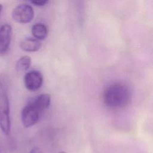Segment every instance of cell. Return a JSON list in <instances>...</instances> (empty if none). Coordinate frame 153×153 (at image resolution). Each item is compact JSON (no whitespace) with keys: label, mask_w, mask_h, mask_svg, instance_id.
Segmentation results:
<instances>
[{"label":"cell","mask_w":153,"mask_h":153,"mask_svg":"<svg viewBox=\"0 0 153 153\" xmlns=\"http://www.w3.org/2000/svg\"><path fill=\"white\" fill-rule=\"evenodd\" d=\"M13 20L22 24L30 22L34 17V11L32 7L28 4H21L17 5L11 14Z\"/></svg>","instance_id":"cell-3"},{"label":"cell","mask_w":153,"mask_h":153,"mask_svg":"<svg viewBox=\"0 0 153 153\" xmlns=\"http://www.w3.org/2000/svg\"><path fill=\"white\" fill-rule=\"evenodd\" d=\"M41 43L40 41L32 37L26 38L20 43V47L26 52H35L40 49Z\"/></svg>","instance_id":"cell-7"},{"label":"cell","mask_w":153,"mask_h":153,"mask_svg":"<svg viewBox=\"0 0 153 153\" xmlns=\"http://www.w3.org/2000/svg\"><path fill=\"white\" fill-rule=\"evenodd\" d=\"M29 153H42V150L40 148L38 147V146H36V147H34L33 148Z\"/></svg>","instance_id":"cell-12"},{"label":"cell","mask_w":153,"mask_h":153,"mask_svg":"<svg viewBox=\"0 0 153 153\" xmlns=\"http://www.w3.org/2000/svg\"><path fill=\"white\" fill-rule=\"evenodd\" d=\"M12 28L8 24L0 27V56L5 55L8 51L11 41Z\"/></svg>","instance_id":"cell-6"},{"label":"cell","mask_w":153,"mask_h":153,"mask_svg":"<svg viewBox=\"0 0 153 153\" xmlns=\"http://www.w3.org/2000/svg\"><path fill=\"white\" fill-rule=\"evenodd\" d=\"M59 153H66V152H65V151H62L59 152Z\"/></svg>","instance_id":"cell-13"},{"label":"cell","mask_w":153,"mask_h":153,"mask_svg":"<svg viewBox=\"0 0 153 153\" xmlns=\"http://www.w3.org/2000/svg\"><path fill=\"white\" fill-rule=\"evenodd\" d=\"M0 129L8 135L11 131L10 102L9 98L8 84L4 73L0 74Z\"/></svg>","instance_id":"cell-2"},{"label":"cell","mask_w":153,"mask_h":153,"mask_svg":"<svg viewBox=\"0 0 153 153\" xmlns=\"http://www.w3.org/2000/svg\"><path fill=\"white\" fill-rule=\"evenodd\" d=\"M30 2L34 5L38 6V7L44 6L45 5H46V4L48 2V1H45V0H36V1H31Z\"/></svg>","instance_id":"cell-11"},{"label":"cell","mask_w":153,"mask_h":153,"mask_svg":"<svg viewBox=\"0 0 153 153\" xmlns=\"http://www.w3.org/2000/svg\"><path fill=\"white\" fill-rule=\"evenodd\" d=\"M102 97L105 105L108 107L121 108L128 104L131 92L127 85L122 82H115L105 88Z\"/></svg>","instance_id":"cell-1"},{"label":"cell","mask_w":153,"mask_h":153,"mask_svg":"<svg viewBox=\"0 0 153 153\" xmlns=\"http://www.w3.org/2000/svg\"><path fill=\"white\" fill-rule=\"evenodd\" d=\"M23 80L25 87L29 91H34L41 87L43 82V76L39 71L33 70L25 75Z\"/></svg>","instance_id":"cell-5"},{"label":"cell","mask_w":153,"mask_h":153,"mask_svg":"<svg viewBox=\"0 0 153 153\" xmlns=\"http://www.w3.org/2000/svg\"><path fill=\"white\" fill-rule=\"evenodd\" d=\"M40 114L31 102L26 105L21 112V119L23 126L28 128L36 124L39 121Z\"/></svg>","instance_id":"cell-4"},{"label":"cell","mask_w":153,"mask_h":153,"mask_svg":"<svg viewBox=\"0 0 153 153\" xmlns=\"http://www.w3.org/2000/svg\"><path fill=\"white\" fill-rule=\"evenodd\" d=\"M31 31L34 38L39 41L45 39L48 34L47 27L42 23H37L33 25Z\"/></svg>","instance_id":"cell-9"},{"label":"cell","mask_w":153,"mask_h":153,"mask_svg":"<svg viewBox=\"0 0 153 153\" xmlns=\"http://www.w3.org/2000/svg\"><path fill=\"white\" fill-rule=\"evenodd\" d=\"M31 103L41 113L49 107L51 103V96L48 93L41 94Z\"/></svg>","instance_id":"cell-8"},{"label":"cell","mask_w":153,"mask_h":153,"mask_svg":"<svg viewBox=\"0 0 153 153\" xmlns=\"http://www.w3.org/2000/svg\"><path fill=\"white\" fill-rule=\"evenodd\" d=\"M31 65V59L28 56H22L17 62L16 68L18 72L26 71Z\"/></svg>","instance_id":"cell-10"}]
</instances>
